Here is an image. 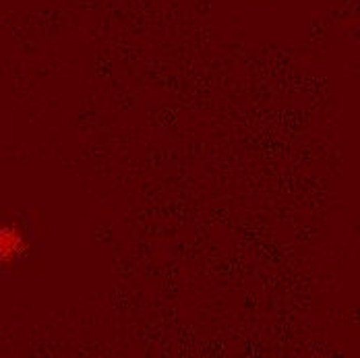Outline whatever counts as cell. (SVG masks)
I'll list each match as a JSON object with an SVG mask.
<instances>
[{
  "label": "cell",
  "mask_w": 360,
  "mask_h": 358,
  "mask_svg": "<svg viewBox=\"0 0 360 358\" xmlns=\"http://www.w3.org/2000/svg\"><path fill=\"white\" fill-rule=\"evenodd\" d=\"M17 245H19V241H17V236H15V232H0V255L2 257H11L13 252H17Z\"/></svg>",
  "instance_id": "1"
}]
</instances>
